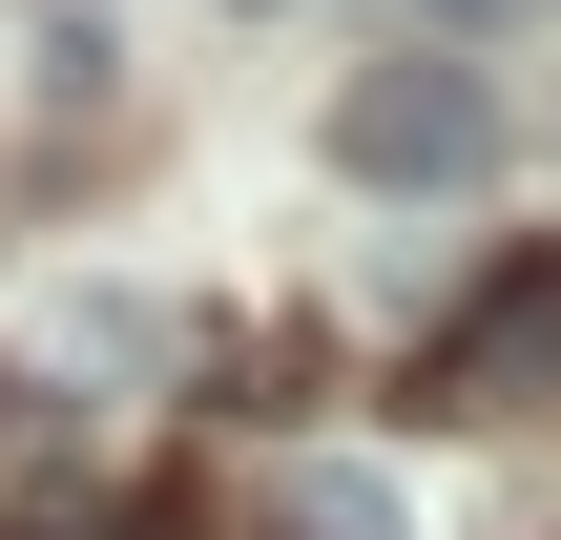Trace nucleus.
I'll use <instances>...</instances> for the list:
<instances>
[{
    "mask_svg": "<svg viewBox=\"0 0 561 540\" xmlns=\"http://www.w3.org/2000/svg\"><path fill=\"white\" fill-rule=\"evenodd\" d=\"M479 146H500V83L479 62H354L333 83V166L354 187H458Z\"/></svg>",
    "mask_w": 561,
    "mask_h": 540,
    "instance_id": "obj_1",
    "label": "nucleus"
},
{
    "mask_svg": "<svg viewBox=\"0 0 561 540\" xmlns=\"http://www.w3.org/2000/svg\"><path fill=\"white\" fill-rule=\"evenodd\" d=\"M291 540H396V479H354V458H333V479H291Z\"/></svg>",
    "mask_w": 561,
    "mask_h": 540,
    "instance_id": "obj_3",
    "label": "nucleus"
},
{
    "mask_svg": "<svg viewBox=\"0 0 561 540\" xmlns=\"http://www.w3.org/2000/svg\"><path fill=\"white\" fill-rule=\"evenodd\" d=\"M437 416H561V250L437 333Z\"/></svg>",
    "mask_w": 561,
    "mask_h": 540,
    "instance_id": "obj_2",
    "label": "nucleus"
}]
</instances>
